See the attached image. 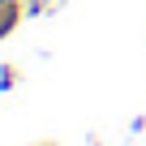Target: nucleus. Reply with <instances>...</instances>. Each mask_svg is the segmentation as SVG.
Returning a JSON list of instances; mask_svg holds the SVG:
<instances>
[{"label": "nucleus", "mask_w": 146, "mask_h": 146, "mask_svg": "<svg viewBox=\"0 0 146 146\" xmlns=\"http://www.w3.org/2000/svg\"><path fill=\"white\" fill-rule=\"evenodd\" d=\"M5 5H9V0H0V9H5Z\"/></svg>", "instance_id": "1"}]
</instances>
